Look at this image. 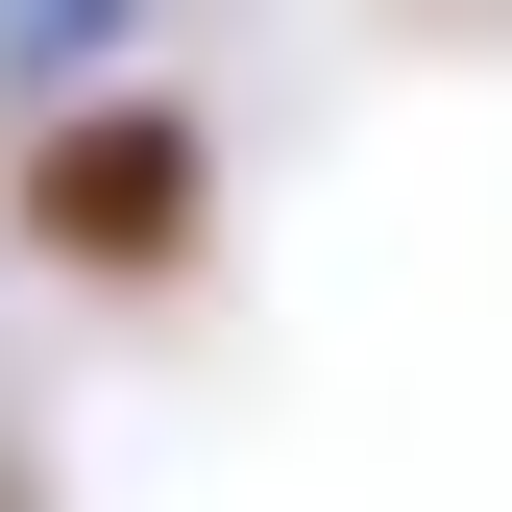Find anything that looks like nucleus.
I'll return each mask as SVG.
<instances>
[{"mask_svg":"<svg viewBox=\"0 0 512 512\" xmlns=\"http://www.w3.org/2000/svg\"><path fill=\"white\" fill-rule=\"evenodd\" d=\"M0 220H25V269H74V293H171L220 244V147L171 98H49L25 171H0Z\"/></svg>","mask_w":512,"mask_h":512,"instance_id":"obj_1","label":"nucleus"}]
</instances>
